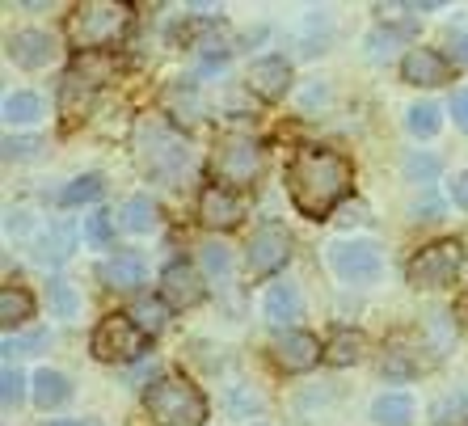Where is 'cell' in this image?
Here are the masks:
<instances>
[{
    "label": "cell",
    "instance_id": "obj_34",
    "mask_svg": "<svg viewBox=\"0 0 468 426\" xmlns=\"http://www.w3.org/2000/svg\"><path fill=\"white\" fill-rule=\"evenodd\" d=\"M447 110H452V122H456L460 132L468 135V89H456V93H452V101H447Z\"/></svg>",
    "mask_w": 468,
    "mask_h": 426
},
{
    "label": "cell",
    "instance_id": "obj_38",
    "mask_svg": "<svg viewBox=\"0 0 468 426\" xmlns=\"http://www.w3.org/2000/svg\"><path fill=\"white\" fill-rule=\"evenodd\" d=\"M439 211H443L439 198H422V208H414V219H439Z\"/></svg>",
    "mask_w": 468,
    "mask_h": 426
},
{
    "label": "cell",
    "instance_id": "obj_37",
    "mask_svg": "<svg viewBox=\"0 0 468 426\" xmlns=\"http://www.w3.org/2000/svg\"><path fill=\"white\" fill-rule=\"evenodd\" d=\"M452 64H468V30L452 38Z\"/></svg>",
    "mask_w": 468,
    "mask_h": 426
},
{
    "label": "cell",
    "instance_id": "obj_33",
    "mask_svg": "<svg viewBox=\"0 0 468 426\" xmlns=\"http://www.w3.org/2000/svg\"><path fill=\"white\" fill-rule=\"evenodd\" d=\"M198 258H203V271H207V274L229 279L232 258H229V250H224V245H216V240H211V245H203V253H198Z\"/></svg>",
    "mask_w": 468,
    "mask_h": 426
},
{
    "label": "cell",
    "instance_id": "obj_39",
    "mask_svg": "<svg viewBox=\"0 0 468 426\" xmlns=\"http://www.w3.org/2000/svg\"><path fill=\"white\" fill-rule=\"evenodd\" d=\"M47 426H80V422H72V418H55V422H47Z\"/></svg>",
    "mask_w": 468,
    "mask_h": 426
},
{
    "label": "cell",
    "instance_id": "obj_25",
    "mask_svg": "<svg viewBox=\"0 0 468 426\" xmlns=\"http://www.w3.org/2000/svg\"><path fill=\"white\" fill-rule=\"evenodd\" d=\"M43 114V101H38V93H30V89H17V93H9L5 98V122H34Z\"/></svg>",
    "mask_w": 468,
    "mask_h": 426
},
{
    "label": "cell",
    "instance_id": "obj_18",
    "mask_svg": "<svg viewBox=\"0 0 468 426\" xmlns=\"http://www.w3.org/2000/svg\"><path fill=\"white\" fill-rule=\"evenodd\" d=\"M72 245H77V229H72V224H47V229L34 237V258L43 266H59V262H68Z\"/></svg>",
    "mask_w": 468,
    "mask_h": 426
},
{
    "label": "cell",
    "instance_id": "obj_16",
    "mask_svg": "<svg viewBox=\"0 0 468 426\" xmlns=\"http://www.w3.org/2000/svg\"><path fill=\"white\" fill-rule=\"evenodd\" d=\"M98 279L110 287V292H135V287L148 279L140 253H110L106 262L98 266Z\"/></svg>",
    "mask_w": 468,
    "mask_h": 426
},
{
    "label": "cell",
    "instance_id": "obj_11",
    "mask_svg": "<svg viewBox=\"0 0 468 426\" xmlns=\"http://www.w3.org/2000/svg\"><path fill=\"white\" fill-rule=\"evenodd\" d=\"M321 359H325V342H316V334H308V329H292V334H283L279 346H274V363L292 376L313 372Z\"/></svg>",
    "mask_w": 468,
    "mask_h": 426
},
{
    "label": "cell",
    "instance_id": "obj_40",
    "mask_svg": "<svg viewBox=\"0 0 468 426\" xmlns=\"http://www.w3.org/2000/svg\"><path fill=\"white\" fill-rule=\"evenodd\" d=\"M89 426H101V422H89Z\"/></svg>",
    "mask_w": 468,
    "mask_h": 426
},
{
    "label": "cell",
    "instance_id": "obj_19",
    "mask_svg": "<svg viewBox=\"0 0 468 426\" xmlns=\"http://www.w3.org/2000/svg\"><path fill=\"white\" fill-rule=\"evenodd\" d=\"M34 405L38 410H59V405L72 397V380L64 372H55V367H43V372H34Z\"/></svg>",
    "mask_w": 468,
    "mask_h": 426
},
{
    "label": "cell",
    "instance_id": "obj_4",
    "mask_svg": "<svg viewBox=\"0 0 468 426\" xmlns=\"http://www.w3.org/2000/svg\"><path fill=\"white\" fill-rule=\"evenodd\" d=\"M261 169H266V148L250 135H229L211 153V186L237 195V190H250L258 182Z\"/></svg>",
    "mask_w": 468,
    "mask_h": 426
},
{
    "label": "cell",
    "instance_id": "obj_1",
    "mask_svg": "<svg viewBox=\"0 0 468 426\" xmlns=\"http://www.w3.org/2000/svg\"><path fill=\"white\" fill-rule=\"evenodd\" d=\"M355 165L325 144H304L287 165V195L304 219H325L350 195Z\"/></svg>",
    "mask_w": 468,
    "mask_h": 426
},
{
    "label": "cell",
    "instance_id": "obj_22",
    "mask_svg": "<svg viewBox=\"0 0 468 426\" xmlns=\"http://www.w3.org/2000/svg\"><path fill=\"white\" fill-rule=\"evenodd\" d=\"M30 317H34V295L26 287H5L0 292V321H5V329L26 325Z\"/></svg>",
    "mask_w": 468,
    "mask_h": 426
},
{
    "label": "cell",
    "instance_id": "obj_15",
    "mask_svg": "<svg viewBox=\"0 0 468 426\" xmlns=\"http://www.w3.org/2000/svg\"><path fill=\"white\" fill-rule=\"evenodd\" d=\"M240 216H245V203H240V195H232V190H219V186H207L203 195H198V219L207 224V229H237Z\"/></svg>",
    "mask_w": 468,
    "mask_h": 426
},
{
    "label": "cell",
    "instance_id": "obj_32",
    "mask_svg": "<svg viewBox=\"0 0 468 426\" xmlns=\"http://www.w3.org/2000/svg\"><path fill=\"white\" fill-rule=\"evenodd\" d=\"M47 292H51V308H55V317H77V313H80V295L72 292L68 283H59V279H55V283L47 287Z\"/></svg>",
    "mask_w": 468,
    "mask_h": 426
},
{
    "label": "cell",
    "instance_id": "obj_6",
    "mask_svg": "<svg viewBox=\"0 0 468 426\" xmlns=\"http://www.w3.org/2000/svg\"><path fill=\"white\" fill-rule=\"evenodd\" d=\"M460 266H464L460 240H435V245H426V250L414 253L405 279H410V287H418V292H435V287H447L456 279Z\"/></svg>",
    "mask_w": 468,
    "mask_h": 426
},
{
    "label": "cell",
    "instance_id": "obj_2",
    "mask_svg": "<svg viewBox=\"0 0 468 426\" xmlns=\"http://www.w3.org/2000/svg\"><path fill=\"white\" fill-rule=\"evenodd\" d=\"M144 410L161 426H203L207 422V397L195 380H186L182 372L156 376L144 389Z\"/></svg>",
    "mask_w": 468,
    "mask_h": 426
},
{
    "label": "cell",
    "instance_id": "obj_9",
    "mask_svg": "<svg viewBox=\"0 0 468 426\" xmlns=\"http://www.w3.org/2000/svg\"><path fill=\"white\" fill-rule=\"evenodd\" d=\"M329 262H334L338 279L359 283V287L376 283L380 271H384V258H380V245H376V240H342V245H334Z\"/></svg>",
    "mask_w": 468,
    "mask_h": 426
},
{
    "label": "cell",
    "instance_id": "obj_23",
    "mask_svg": "<svg viewBox=\"0 0 468 426\" xmlns=\"http://www.w3.org/2000/svg\"><path fill=\"white\" fill-rule=\"evenodd\" d=\"M119 224L127 232H153L156 229V203L148 195H131L127 203H122V211H119Z\"/></svg>",
    "mask_w": 468,
    "mask_h": 426
},
{
    "label": "cell",
    "instance_id": "obj_29",
    "mask_svg": "<svg viewBox=\"0 0 468 426\" xmlns=\"http://www.w3.org/2000/svg\"><path fill=\"white\" fill-rule=\"evenodd\" d=\"M401 169H405V177H410V182H435L443 165H439V156H431V153H410L401 161Z\"/></svg>",
    "mask_w": 468,
    "mask_h": 426
},
{
    "label": "cell",
    "instance_id": "obj_31",
    "mask_svg": "<svg viewBox=\"0 0 468 426\" xmlns=\"http://www.w3.org/2000/svg\"><path fill=\"white\" fill-rule=\"evenodd\" d=\"M0 397H5V410H17L26 397V376L13 367V363H5V376H0Z\"/></svg>",
    "mask_w": 468,
    "mask_h": 426
},
{
    "label": "cell",
    "instance_id": "obj_36",
    "mask_svg": "<svg viewBox=\"0 0 468 426\" xmlns=\"http://www.w3.org/2000/svg\"><path fill=\"white\" fill-rule=\"evenodd\" d=\"M447 195H452V203H456L460 211H468V174H456V177H452Z\"/></svg>",
    "mask_w": 468,
    "mask_h": 426
},
{
    "label": "cell",
    "instance_id": "obj_7",
    "mask_svg": "<svg viewBox=\"0 0 468 426\" xmlns=\"http://www.w3.org/2000/svg\"><path fill=\"white\" fill-rule=\"evenodd\" d=\"M144 148H140V161H144V169L153 177H177L190 165V148H186V140L182 135H174L169 127H148L144 132Z\"/></svg>",
    "mask_w": 468,
    "mask_h": 426
},
{
    "label": "cell",
    "instance_id": "obj_3",
    "mask_svg": "<svg viewBox=\"0 0 468 426\" xmlns=\"http://www.w3.org/2000/svg\"><path fill=\"white\" fill-rule=\"evenodd\" d=\"M131 22V5H77L68 13V43L77 51H106L127 38Z\"/></svg>",
    "mask_w": 468,
    "mask_h": 426
},
{
    "label": "cell",
    "instance_id": "obj_30",
    "mask_svg": "<svg viewBox=\"0 0 468 426\" xmlns=\"http://www.w3.org/2000/svg\"><path fill=\"white\" fill-rule=\"evenodd\" d=\"M418 367H422V363L410 359L405 346H392L388 355H384V376H388V380H410V376H418Z\"/></svg>",
    "mask_w": 468,
    "mask_h": 426
},
{
    "label": "cell",
    "instance_id": "obj_24",
    "mask_svg": "<svg viewBox=\"0 0 468 426\" xmlns=\"http://www.w3.org/2000/svg\"><path fill=\"white\" fill-rule=\"evenodd\" d=\"M405 127H410L418 140H431V135H439V127H443V114H439L435 101H418V106H410V114H405Z\"/></svg>",
    "mask_w": 468,
    "mask_h": 426
},
{
    "label": "cell",
    "instance_id": "obj_10",
    "mask_svg": "<svg viewBox=\"0 0 468 426\" xmlns=\"http://www.w3.org/2000/svg\"><path fill=\"white\" fill-rule=\"evenodd\" d=\"M401 80L405 85H422V89H435L452 80V59L435 47H410L401 55Z\"/></svg>",
    "mask_w": 468,
    "mask_h": 426
},
{
    "label": "cell",
    "instance_id": "obj_8",
    "mask_svg": "<svg viewBox=\"0 0 468 426\" xmlns=\"http://www.w3.org/2000/svg\"><path fill=\"white\" fill-rule=\"evenodd\" d=\"M287 258H292V237H287V229H279V224H261L250 237V245H245V271H250L253 279H266V274L283 271Z\"/></svg>",
    "mask_w": 468,
    "mask_h": 426
},
{
    "label": "cell",
    "instance_id": "obj_14",
    "mask_svg": "<svg viewBox=\"0 0 468 426\" xmlns=\"http://www.w3.org/2000/svg\"><path fill=\"white\" fill-rule=\"evenodd\" d=\"M261 317H266V325H271V329H283V334H292L295 321L304 317L300 287H295V283H274L271 292L261 295Z\"/></svg>",
    "mask_w": 468,
    "mask_h": 426
},
{
    "label": "cell",
    "instance_id": "obj_35",
    "mask_svg": "<svg viewBox=\"0 0 468 426\" xmlns=\"http://www.w3.org/2000/svg\"><path fill=\"white\" fill-rule=\"evenodd\" d=\"M38 153V140H5V161H30Z\"/></svg>",
    "mask_w": 468,
    "mask_h": 426
},
{
    "label": "cell",
    "instance_id": "obj_13",
    "mask_svg": "<svg viewBox=\"0 0 468 426\" xmlns=\"http://www.w3.org/2000/svg\"><path fill=\"white\" fill-rule=\"evenodd\" d=\"M250 89L261 101H283L292 89V64L283 55H261L250 64Z\"/></svg>",
    "mask_w": 468,
    "mask_h": 426
},
{
    "label": "cell",
    "instance_id": "obj_12",
    "mask_svg": "<svg viewBox=\"0 0 468 426\" xmlns=\"http://www.w3.org/2000/svg\"><path fill=\"white\" fill-rule=\"evenodd\" d=\"M203 295H207L203 274L190 262H169L161 271V300L169 308H195V304H203Z\"/></svg>",
    "mask_w": 468,
    "mask_h": 426
},
{
    "label": "cell",
    "instance_id": "obj_27",
    "mask_svg": "<svg viewBox=\"0 0 468 426\" xmlns=\"http://www.w3.org/2000/svg\"><path fill=\"white\" fill-rule=\"evenodd\" d=\"M131 317H135V325L153 338V334H161V329L169 325V304H165V300H140V304L131 308Z\"/></svg>",
    "mask_w": 468,
    "mask_h": 426
},
{
    "label": "cell",
    "instance_id": "obj_17",
    "mask_svg": "<svg viewBox=\"0 0 468 426\" xmlns=\"http://www.w3.org/2000/svg\"><path fill=\"white\" fill-rule=\"evenodd\" d=\"M9 59L17 68H47L55 59V43H51V34L43 30H17L9 38Z\"/></svg>",
    "mask_w": 468,
    "mask_h": 426
},
{
    "label": "cell",
    "instance_id": "obj_21",
    "mask_svg": "<svg viewBox=\"0 0 468 426\" xmlns=\"http://www.w3.org/2000/svg\"><path fill=\"white\" fill-rule=\"evenodd\" d=\"M359 359H363V334L359 329L338 325L325 338V363H334V367H350V363H359Z\"/></svg>",
    "mask_w": 468,
    "mask_h": 426
},
{
    "label": "cell",
    "instance_id": "obj_26",
    "mask_svg": "<svg viewBox=\"0 0 468 426\" xmlns=\"http://www.w3.org/2000/svg\"><path fill=\"white\" fill-rule=\"evenodd\" d=\"M101 190H106L101 174H85V177H77V182H68V186L59 190V203H64V208H80V203L101 198Z\"/></svg>",
    "mask_w": 468,
    "mask_h": 426
},
{
    "label": "cell",
    "instance_id": "obj_20",
    "mask_svg": "<svg viewBox=\"0 0 468 426\" xmlns=\"http://www.w3.org/2000/svg\"><path fill=\"white\" fill-rule=\"evenodd\" d=\"M371 422L376 426H410L414 422V397L410 393H380L371 401Z\"/></svg>",
    "mask_w": 468,
    "mask_h": 426
},
{
    "label": "cell",
    "instance_id": "obj_41",
    "mask_svg": "<svg viewBox=\"0 0 468 426\" xmlns=\"http://www.w3.org/2000/svg\"><path fill=\"white\" fill-rule=\"evenodd\" d=\"M464 426H468V422H464Z\"/></svg>",
    "mask_w": 468,
    "mask_h": 426
},
{
    "label": "cell",
    "instance_id": "obj_5",
    "mask_svg": "<svg viewBox=\"0 0 468 426\" xmlns=\"http://www.w3.org/2000/svg\"><path fill=\"white\" fill-rule=\"evenodd\" d=\"M89 350L101 363H135L148 355V334L135 325L131 313H110V317L98 321L93 338H89Z\"/></svg>",
    "mask_w": 468,
    "mask_h": 426
},
{
    "label": "cell",
    "instance_id": "obj_28",
    "mask_svg": "<svg viewBox=\"0 0 468 426\" xmlns=\"http://www.w3.org/2000/svg\"><path fill=\"white\" fill-rule=\"evenodd\" d=\"M80 237H85L93 250H110V245H114V224H110L106 211H93V216H85V229H80Z\"/></svg>",
    "mask_w": 468,
    "mask_h": 426
}]
</instances>
